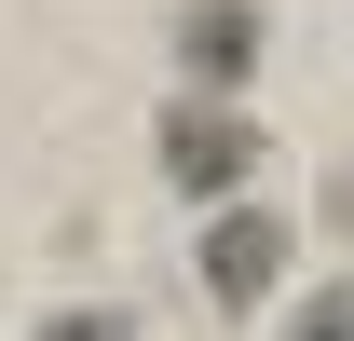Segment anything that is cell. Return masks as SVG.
Masks as SVG:
<instances>
[{
	"mask_svg": "<svg viewBox=\"0 0 354 341\" xmlns=\"http://www.w3.org/2000/svg\"><path fill=\"white\" fill-rule=\"evenodd\" d=\"M286 341H354V287H313L300 314H286Z\"/></svg>",
	"mask_w": 354,
	"mask_h": 341,
	"instance_id": "277c9868",
	"label": "cell"
},
{
	"mask_svg": "<svg viewBox=\"0 0 354 341\" xmlns=\"http://www.w3.org/2000/svg\"><path fill=\"white\" fill-rule=\"evenodd\" d=\"M272 273H286V218H272V205H232L218 232H205V300H218V314H259Z\"/></svg>",
	"mask_w": 354,
	"mask_h": 341,
	"instance_id": "3957f363",
	"label": "cell"
},
{
	"mask_svg": "<svg viewBox=\"0 0 354 341\" xmlns=\"http://www.w3.org/2000/svg\"><path fill=\"white\" fill-rule=\"evenodd\" d=\"M41 341H136V328H123V314H55Z\"/></svg>",
	"mask_w": 354,
	"mask_h": 341,
	"instance_id": "5b68a950",
	"label": "cell"
},
{
	"mask_svg": "<svg viewBox=\"0 0 354 341\" xmlns=\"http://www.w3.org/2000/svg\"><path fill=\"white\" fill-rule=\"evenodd\" d=\"M272 164V137L232 110V96H177L164 110V177L177 191H245V177Z\"/></svg>",
	"mask_w": 354,
	"mask_h": 341,
	"instance_id": "6da1fadb",
	"label": "cell"
},
{
	"mask_svg": "<svg viewBox=\"0 0 354 341\" xmlns=\"http://www.w3.org/2000/svg\"><path fill=\"white\" fill-rule=\"evenodd\" d=\"M259 55H272V14H259V0H177V69H191L205 96H245Z\"/></svg>",
	"mask_w": 354,
	"mask_h": 341,
	"instance_id": "7a4b0ae2",
	"label": "cell"
}]
</instances>
